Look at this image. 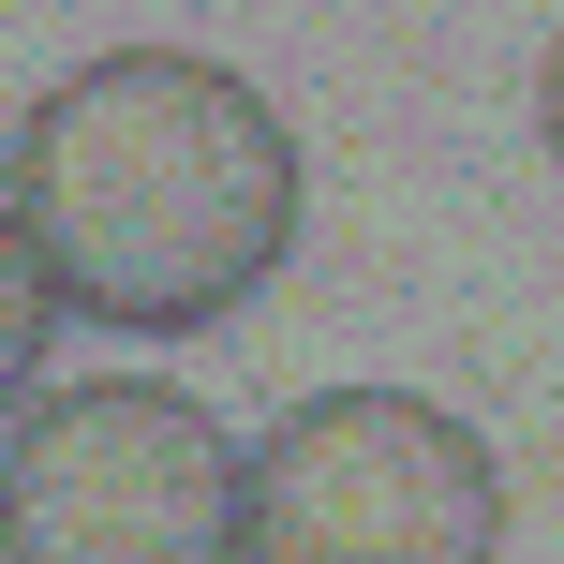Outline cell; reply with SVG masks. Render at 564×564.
<instances>
[{
    "instance_id": "obj_3",
    "label": "cell",
    "mask_w": 564,
    "mask_h": 564,
    "mask_svg": "<svg viewBox=\"0 0 564 564\" xmlns=\"http://www.w3.org/2000/svg\"><path fill=\"white\" fill-rule=\"evenodd\" d=\"M253 564H506V460L416 387H312L253 446Z\"/></svg>"
},
{
    "instance_id": "obj_2",
    "label": "cell",
    "mask_w": 564,
    "mask_h": 564,
    "mask_svg": "<svg viewBox=\"0 0 564 564\" xmlns=\"http://www.w3.org/2000/svg\"><path fill=\"white\" fill-rule=\"evenodd\" d=\"M0 564H253V460L164 371H75L0 431Z\"/></svg>"
},
{
    "instance_id": "obj_4",
    "label": "cell",
    "mask_w": 564,
    "mask_h": 564,
    "mask_svg": "<svg viewBox=\"0 0 564 564\" xmlns=\"http://www.w3.org/2000/svg\"><path fill=\"white\" fill-rule=\"evenodd\" d=\"M45 268H30V224L0 208V416H30V371H45Z\"/></svg>"
},
{
    "instance_id": "obj_5",
    "label": "cell",
    "mask_w": 564,
    "mask_h": 564,
    "mask_svg": "<svg viewBox=\"0 0 564 564\" xmlns=\"http://www.w3.org/2000/svg\"><path fill=\"white\" fill-rule=\"evenodd\" d=\"M535 134H550V164H564V45L535 59Z\"/></svg>"
},
{
    "instance_id": "obj_1",
    "label": "cell",
    "mask_w": 564,
    "mask_h": 564,
    "mask_svg": "<svg viewBox=\"0 0 564 564\" xmlns=\"http://www.w3.org/2000/svg\"><path fill=\"white\" fill-rule=\"evenodd\" d=\"M0 208L30 224L59 312L119 341H194L297 253V134L253 75L194 45L75 59L0 149Z\"/></svg>"
}]
</instances>
